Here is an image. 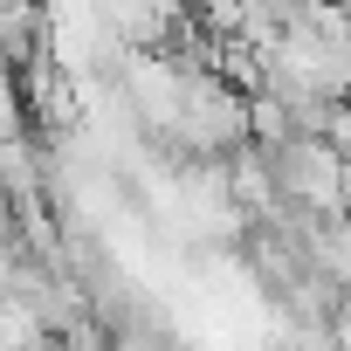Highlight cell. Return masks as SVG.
<instances>
[{"mask_svg": "<svg viewBox=\"0 0 351 351\" xmlns=\"http://www.w3.org/2000/svg\"><path fill=\"white\" fill-rule=\"evenodd\" d=\"M330 8H337V14H344V21H351V0H330Z\"/></svg>", "mask_w": 351, "mask_h": 351, "instance_id": "1", "label": "cell"}]
</instances>
